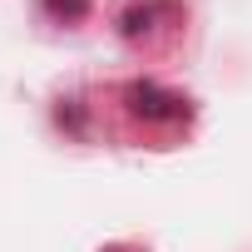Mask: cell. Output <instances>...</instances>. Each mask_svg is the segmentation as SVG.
I'll return each instance as SVG.
<instances>
[{
  "instance_id": "cell-1",
  "label": "cell",
  "mask_w": 252,
  "mask_h": 252,
  "mask_svg": "<svg viewBox=\"0 0 252 252\" xmlns=\"http://www.w3.org/2000/svg\"><path fill=\"white\" fill-rule=\"evenodd\" d=\"M129 109L139 119H183L188 114V99L183 94H168L158 84H134L129 89Z\"/></svg>"
},
{
  "instance_id": "cell-2",
  "label": "cell",
  "mask_w": 252,
  "mask_h": 252,
  "mask_svg": "<svg viewBox=\"0 0 252 252\" xmlns=\"http://www.w3.org/2000/svg\"><path fill=\"white\" fill-rule=\"evenodd\" d=\"M45 10L60 15V20H79V15L89 10V0H45Z\"/></svg>"
}]
</instances>
